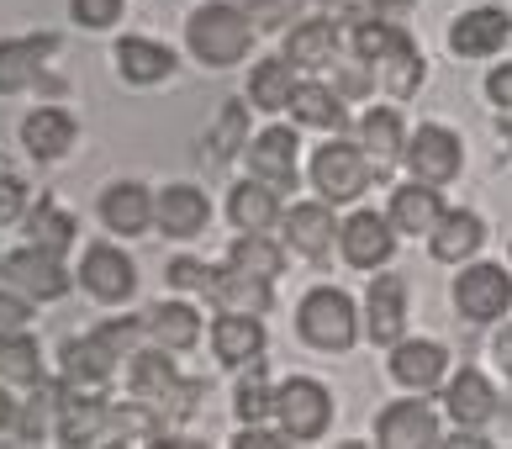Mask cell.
<instances>
[{
    "instance_id": "cell-52",
    "label": "cell",
    "mask_w": 512,
    "mask_h": 449,
    "mask_svg": "<svg viewBox=\"0 0 512 449\" xmlns=\"http://www.w3.org/2000/svg\"><path fill=\"white\" fill-rule=\"evenodd\" d=\"M507 143H512V122H507Z\"/></svg>"
},
{
    "instance_id": "cell-45",
    "label": "cell",
    "mask_w": 512,
    "mask_h": 449,
    "mask_svg": "<svg viewBox=\"0 0 512 449\" xmlns=\"http://www.w3.org/2000/svg\"><path fill=\"white\" fill-rule=\"evenodd\" d=\"M233 444H243V449H280V444H296L286 428H264V423H243V434L233 439Z\"/></svg>"
},
{
    "instance_id": "cell-24",
    "label": "cell",
    "mask_w": 512,
    "mask_h": 449,
    "mask_svg": "<svg viewBox=\"0 0 512 449\" xmlns=\"http://www.w3.org/2000/svg\"><path fill=\"white\" fill-rule=\"evenodd\" d=\"M227 217H233L238 233H264L280 222V191L264 180H243L233 185V196H227Z\"/></svg>"
},
{
    "instance_id": "cell-30",
    "label": "cell",
    "mask_w": 512,
    "mask_h": 449,
    "mask_svg": "<svg viewBox=\"0 0 512 449\" xmlns=\"http://www.w3.org/2000/svg\"><path fill=\"white\" fill-rule=\"evenodd\" d=\"M338 53V27L328 16H312V22H296L286 32V59L301 64V69H328Z\"/></svg>"
},
{
    "instance_id": "cell-5",
    "label": "cell",
    "mask_w": 512,
    "mask_h": 449,
    "mask_svg": "<svg viewBox=\"0 0 512 449\" xmlns=\"http://www.w3.org/2000/svg\"><path fill=\"white\" fill-rule=\"evenodd\" d=\"M402 159H407L412 180H423V185H449L454 175H460V164H465V148H460V138H454L449 127L423 122V127L412 133V143H402Z\"/></svg>"
},
{
    "instance_id": "cell-28",
    "label": "cell",
    "mask_w": 512,
    "mask_h": 449,
    "mask_svg": "<svg viewBox=\"0 0 512 449\" xmlns=\"http://www.w3.org/2000/svg\"><path fill=\"white\" fill-rule=\"evenodd\" d=\"M101 222L111 233H148V222H154V196L143 191V185H111V191L101 196Z\"/></svg>"
},
{
    "instance_id": "cell-4",
    "label": "cell",
    "mask_w": 512,
    "mask_h": 449,
    "mask_svg": "<svg viewBox=\"0 0 512 449\" xmlns=\"http://www.w3.org/2000/svg\"><path fill=\"white\" fill-rule=\"evenodd\" d=\"M275 418L291 439H322L333 423V397L328 386L312 376H291L286 386L275 391Z\"/></svg>"
},
{
    "instance_id": "cell-40",
    "label": "cell",
    "mask_w": 512,
    "mask_h": 449,
    "mask_svg": "<svg viewBox=\"0 0 512 449\" xmlns=\"http://www.w3.org/2000/svg\"><path fill=\"white\" fill-rule=\"evenodd\" d=\"M233 413H238V423H264L275 413V391H270V381H264V365L254 360V370L238 381V402H233Z\"/></svg>"
},
{
    "instance_id": "cell-31",
    "label": "cell",
    "mask_w": 512,
    "mask_h": 449,
    "mask_svg": "<svg viewBox=\"0 0 512 449\" xmlns=\"http://www.w3.org/2000/svg\"><path fill=\"white\" fill-rule=\"evenodd\" d=\"M132 397L148 402V407H159V402H175V391H180V376H175V365H169V354H132Z\"/></svg>"
},
{
    "instance_id": "cell-44",
    "label": "cell",
    "mask_w": 512,
    "mask_h": 449,
    "mask_svg": "<svg viewBox=\"0 0 512 449\" xmlns=\"http://www.w3.org/2000/svg\"><path fill=\"white\" fill-rule=\"evenodd\" d=\"M22 212H27V185L16 180V175H0V228L16 222Z\"/></svg>"
},
{
    "instance_id": "cell-22",
    "label": "cell",
    "mask_w": 512,
    "mask_h": 449,
    "mask_svg": "<svg viewBox=\"0 0 512 449\" xmlns=\"http://www.w3.org/2000/svg\"><path fill=\"white\" fill-rule=\"evenodd\" d=\"M444 217V201H439V185H423V180H412V185H396V196H391V228L396 233H433V222Z\"/></svg>"
},
{
    "instance_id": "cell-38",
    "label": "cell",
    "mask_w": 512,
    "mask_h": 449,
    "mask_svg": "<svg viewBox=\"0 0 512 449\" xmlns=\"http://www.w3.org/2000/svg\"><path fill=\"white\" fill-rule=\"evenodd\" d=\"M375 69H381V85L391 90L396 101H407L417 85H423V53H417V43L412 37H402L386 59H375Z\"/></svg>"
},
{
    "instance_id": "cell-34",
    "label": "cell",
    "mask_w": 512,
    "mask_h": 449,
    "mask_svg": "<svg viewBox=\"0 0 512 449\" xmlns=\"http://www.w3.org/2000/svg\"><path fill=\"white\" fill-rule=\"evenodd\" d=\"M227 265H233L238 275H254V280H275L280 270H286V249L280 243H270L264 233H243L233 249H227Z\"/></svg>"
},
{
    "instance_id": "cell-33",
    "label": "cell",
    "mask_w": 512,
    "mask_h": 449,
    "mask_svg": "<svg viewBox=\"0 0 512 449\" xmlns=\"http://www.w3.org/2000/svg\"><path fill=\"white\" fill-rule=\"evenodd\" d=\"M43 381V349L22 328L0 333V386H37Z\"/></svg>"
},
{
    "instance_id": "cell-49",
    "label": "cell",
    "mask_w": 512,
    "mask_h": 449,
    "mask_svg": "<svg viewBox=\"0 0 512 449\" xmlns=\"http://www.w3.org/2000/svg\"><path fill=\"white\" fill-rule=\"evenodd\" d=\"M6 428H16V402L6 397V386H0V434H6Z\"/></svg>"
},
{
    "instance_id": "cell-35",
    "label": "cell",
    "mask_w": 512,
    "mask_h": 449,
    "mask_svg": "<svg viewBox=\"0 0 512 449\" xmlns=\"http://www.w3.org/2000/svg\"><path fill=\"white\" fill-rule=\"evenodd\" d=\"M286 111H296L301 127H338V133H344V96L328 85H296Z\"/></svg>"
},
{
    "instance_id": "cell-12",
    "label": "cell",
    "mask_w": 512,
    "mask_h": 449,
    "mask_svg": "<svg viewBox=\"0 0 512 449\" xmlns=\"http://www.w3.org/2000/svg\"><path fill=\"white\" fill-rule=\"evenodd\" d=\"M243 154L254 164V180L275 185V191H291L296 185V133L291 127H264Z\"/></svg>"
},
{
    "instance_id": "cell-36",
    "label": "cell",
    "mask_w": 512,
    "mask_h": 449,
    "mask_svg": "<svg viewBox=\"0 0 512 449\" xmlns=\"http://www.w3.org/2000/svg\"><path fill=\"white\" fill-rule=\"evenodd\" d=\"M291 90H296L291 59H264V64H254V74H249V101H254V111H286Z\"/></svg>"
},
{
    "instance_id": "cell-46",
    "label": "cell",
    "mask_w": 512,
    "mask_h": 449,
    "mask_svg": "<svg viewBox=\"0 0 512 449\" xmlns=\"http://www.w3.org/2000/svg\"><path fill=\"white\" fill-rule=\"evenodd\" d=\"M27 296H16V291H0V333H11V328H27Z\"/></svg>"
},
{
    "instance_id": "cell-37",
    "label": "cell",
    "mask_w": 512,
    "mask_h": 449,
    "mask_svg": "<svg viewBox=\"0 0 512 449\" xmlns=\"http://www.w3.org/2000/svg\"><path fill=\"white\" fill-rule=\"evenodd\" d=\"M59 397H64V381H37V391L27 397V407L16 413V434H22L27 444L48 439L53 423H59Z\"/></svg>"
},
{
    "instance_id": "cell-9",
    "label": "cell",
    "mask_w": 512,
    "mask_h": 449,
    "mask_svg": "<svg viewBox=\"0 0 512 449\" xmlns=\"http://www.w3.org/2000/svg\"><path fill=\"white\" fill-rule=\"evenodd\" d=\"M338 249L354 270H381L391 249H396V233H391V217L381 212H354L344 228H338Z\"/></svg>"
},
{
    "instance_id": "cell-26",
    "label": "cell",
    "mask_w": 512,
    "mask_h": 449,
    "mask_svg": "<svg viewBox=\"0 0 512 449\" xmlns=\"http://www.w3.org/2000/svg\"><path fill=\"white\" fill-rule=\"evenodd\" d=\"M444 402H449V418L460 428H481V423H491V413H497V391H491V381L481 376V370H460V376L449 381Z\"/></svg>"
},
{
    "instance_id": "cell-11",
    "label": "cell",
    "mask_w": 512,
    "mask_h": 449,
    "mask_svg": "<svg viewBox=\"0 0 512 449\" xmlns=\"http://www.w3.org/2000/svg\"><path fill=\"white\" fill-rule=\"evenodd\" d=\"M512 37V22H507V11H465V16H454V27H449V48L460 53V59H491L502 43Z\"/></svg>"
},
{
    "instance_id": "cell-43",
    "label": "cell",
    "mask_w": 512,
    "mask_h": 449,
    "mask_svg": "<svg viewBox=\"0 0 512 449\" xmlns=\"http://www.w3.org/2000/svg\"><path fill=\"white\" fill-rule=\"evenodd\" d=\"M169 286H180V291H201L206 286V275H212V265H201V259H169Z\"/></svg>"
},
{
    "instance_id": "cell-50",
    "label": "cell",
    "mask_w": 512,
    "mask_h": 449,
    "mask_svg": "<svg viewBox=\"0 0 512 449\" xmlns=\"http://www.w3.org/2000/svg\"><path fill=\"white\" fill-rule=\"evenodd\" d=\"M375 6V16H402V11H412V0H370Z\"/></svg>"
},
{
    "instance_id": "cell-39",
    "label": "cell",
    "mask_w": 512,
    "mask_h": 449,
    "mask_svg": "<svg viewBox=\"0 0 512 449\" xmlns=\"http://www.w3.org/2000/svg\"><path fill=\"white\" fill-rule=\"evenodd\" d=\"M27 233H32V243H37V249H53V254H64L80 228H74V217L59 207V201H53V196H43V207H37V212L27 217Z\"/></svg>"
},
{
    "instance_id": "cell-19",
    "label": "cell",
    "mask_w": 512,
    "mask_h": 449,
    "mask_svg": "<svg viewBox=\"0 0 512 449\" xmlns=\"http://www.w3.org/2000/svg\"><path fill=\"white\" fill-rule=\"evenodd\" d=\"M206 302H217L222 312H270V280H254V275H238L233 265L227 270H212L201 286Z\"/></svg>"
},
{
    "instance_id": "cell-48",
    "label": "cell",
    "mask_w": 512,
    "mask_h": 449,
    "mask_svg": "<svg viewBox=\"0 0 512 449\" xmlns=\"http://www.w3.org/2000/svg\"><path fill=\"white\" fill-rule=\"evenodd\" d=\"M491 354H497V365H502V376L512 381V323L497 333V344H491Z\"/></svg>"
},
{
    "instance_id": "cell-13",
    "label": "cell",
    "mask_w": 512,
    "mask_h": 449,
    "mask_svg": "<svg viewBox=\"0 0 512 449\" xmlns=\"http://www.w3.org/2000/svg\"><path fill=\"white\" fill-rule=\"evenodd\" d=\"M53 48H59V37H53V32L0 43V96H16V90H27L37 74H43V64L53 59Z\"/></svg>"
},
{
    "instance_id": "cell-2",
    "label": "cell",
    "mask_w": 512,
    "mask_h": 449,
    "mask_svg": "<svg viewBox=\"0 0 512 449\" xmlns=\"http://www.w3.org/2000/svg\"><path fill=\"white\" fill-rule=\"evenodd\" d=\"M138 333H143V323H122L117 317V323L64 344V386L69 391H106L111 370H117V360H127V349Z\"/></svg>"
},
{
    "instance_id": "cell-14",
    "label": "cell",
    "mask_w": 512,
    "mask_h": 449,
    "mask_svg": "<svg viewBox=\"0 0 512 449\" xmlns=\"http://www.w3.org/2000/svg\"><path fill=\"white\" fill-rule=\"evenodd\" d=\"M365 317H370V339L375 344H396L407 328V286L402 275H375L370 280V296H365Z\"/></svg>"
},
{
    "instance_id": "cell-18",
    "label": "cell",
    "mask_w": 512,
    "mask_h": 449,
    "mask_svg": "<svg viewBox=\"0 0 512 449\" xmlns=\"http://www.w3.org/2000/svg\"><path fill=\"white\" fill-rule=\"evenodd\" d=\"M212 349L222 365H254L264 354V323L254 312H222L212 323Z\"/></svg>"
},
{
    "instance_id": "cell-23",
    "label": "cell",
    "mask_w": 512,
    "mask_h": 449,
    "mask_svg": "<svg viewBox=\"0 0 512 449\" xmlns=\"http://www.w3.org/2000/svg\"><path fill=\"white\" fill-rule=\"evenodd\" d=\"M117 69L127 85H159L175 74V53H169L164 43H154V37H122L117 43Z\"/></svg>"
},
{
    "instance_id": "cell-10",
    "label": "cell",
    "mask_w": 512,
    "mask_h": 449,
    "mask_svg": "<svg viewBox=\"0 0 512 449\" xmlns=\"http://www.w3.org/2000/svg\"><path fill=\"white\" fill-rule=\"evenodd\" d=\"M80 280H85V291L96 296V302H106V307H117V302H127V296L138 291V270H132V259L122 249H111V243L85 249Z\"/></svg>"
},
{
    "instance_id": "cell-8",
    "label": "cell",
    "mask_w": 512,
    "mask_h": 449,
    "mask_svg": "<svg viewBox=\"0 0 512 449\" xmlns=\"http://www.w3.org/2000/svg\"><path fill=\"white\" fill-rule=\"evenodd\" d=\"M454 307L470 323H497L512 307V275L502 265H470L465 275H454Z\"/></svg>"
},
{
    "instance_id": "cell-25",
    "label": "cell",
    "mask_w": 512,
    "mask_h": 449,
    "mask_svg": "<svg viewBox=\"0 0 512 449\" xmlns=\"http://www.w3.org/2000/svg\"><path fill=\"white\" fill-rule=\"evenodd\" d=\"M428 243H433V259H444V265H465V259L486 243V228H481L476 212H444L439 222H433Z\"/></svg>"
},
{
    "instance_id": "cell-21",
    "label": "cell",
    "mask_w": 512,
    "mask_h": 449,
    "mask_svg": "<svg viewBox=\"0 0 512 449\" xmlns=\"http://www.w3.org/2000/svg\"><path fill=\"white\" fill-rule=\"evenodd\" d=\"M381 444H396V449H412V444H439V418L428 413V402H391L381 423H375Z\"/></svg>"
},
{
    "instance_id": "cell-32",
    "label": "cell",
    "mask_w": 512,
    "mask_h": 449,
    "mask_svg": "<svg viewBox=\"0 0 512 449\" xmlns=\"http://www.w3.org/2000/svg\"><path fill=\"white\" fill-rule=\"evenodd\" d=\"M243 148H249V111H243L238 101H227V106L217 111L212 133H206V164H212V170H222V164H233Z\"/></svg>"
},
{
    "instance_id": "cell-41",
    "label": "cell",
    "mask_w": 512,
    "mask_h": 449,
    "mask_svg": "<svg viewBox=\"0 0 512 449\" xmlns=\"http://www.w3.org/2000/svg\"><path fill=\"white\" fill-rule=\"evenodd\" d=\"M402 37H407V32L396 27V22H381V16H359V22H354V53H359L365 64H375V59H386V53L402 43Z\"/></svg>"
},
{
    "instance_id": "cell-17",
    "label": "cell",
    "mask_w": 512,
    "mask_h": 449,
    "mask_svg": "<svg viewBox=\"0 0 512 449\" xmlns=\"http://www.w3.org/2000/svg\"><path fill=\"white\" fill-rule=\"evenodd\" d=\"M444 370H449L444 344H428V339H396L391 344V376L402 381V386H412V391L439 386Z\"/></svg>"
},
{
    "instance_id": "cell-6",
    "label": "cell",
    "mask_w": 512,
    "mask_h": 449,
    "mask_svg": "<svg viewBox=\"0 0 512 449\" xmlns=\"http://www.w3.org/2000/svg\"><path fill=\"white\" fill-rule=\"evenodd\" d=\"M312 185H317L328 201H354V196L370 185L365 148H354V143H344V138L322 143L317 154H312Z\"/></svg>"
},
{
    "instance_id": "cell-1",
    "label": "cell",
    "mask_w": 512,
    "mask_h": 449,
    "mask_svg": "<svg viewBox=\"0 0 512 449\" xmlns=\"http://www.w3.org/2000/svg\"><path fill=\"white\" fill-rule=\"evenodd\" d=\"M185 43H191V53L206 69L243 64V59H249V48H254V16L238 11V6H227V0H212V6H201L191 16Z\"/></svg>"
},
{
    "instance_id": "cell-16",
    "label": "cell",
    "mask_w": 512,
    "mask_h": 449,
    "mask_svg": "<svg viewBox=\"0 0 512 449\" xmlns=\"http://www.w3.org/2000/svg\"><path fill=\"white\" fill-rule=\"evenodd\" d=\"M154 222L169 238H196L206 222H212V201H206V191H196V185H169L154 201Z\"/></svg>"
},
{
    "instance_id": "cell-3",
    "label": "cell",
    "mask_w": 512,
    "mask_h": 449,
    "mask_svg": "<svg viewBox=\"0 0 512 449\" xmlns=\"http://www.w3.org/2000/svg\"><path fill=\"white\" fill-rule=\"evenodd\" d=\"M296 328L312 349H349L359 339V312L338 286H317L301 296L296 307Z\"/></svg>"
},
{
    "instance_id": "cell-42",
    "label": "cell",
    "mask_w": 512,
    "mask_h": 449,
    "mask_svg": "<svg viewBox=\"0 0 512 449\" xmlns=\"http://www.w3.org/2000/svg\"><path fill=\"white\" fill-rule=\"evenodd\" d=\"M69 11H74V22H80V27L106 32V27H117L122 0H69Z\"/></svg>"
},
{
    "instance_id": "cell-7",
    "label": "cell",
    "mask_w": 512,
    "mask_h": 449,
    "mask_svg": "<svg viewBox=\"0 0 512 449\" xmlns=\"http://www.w3.org/2000/svg\"><path fill=\"white\" fill-rule=\"evenodd\" d=\"M0 275H6L16 291L37 296V302H59V296L74 286V275L64 270V259L53 249H37V243H27V249H16V254L0 259Z\"/></svg>"
},
{
    "instance_id": "cell-29",
    "label": "cell",
    "mask_w": 512,
    "mask_h": 449,
    "mask_svg": "<svg viewBox=\"0 0 512 449\" xmlns=\"http://www.w3.org/2000/svg\"><path fill=\"white\" fill-rule=\"evenodd\" d=\"M143 333H154L159 349L185 354V349L201 344V312L185 307V302H164V307H154V312L143 317Z\"/></svg>"
},
{
    "instance_id": "cell-27",
    "label": "cell",
    "mask_w": 512,
    "mask_h": 449,
    "mask_svg": "<svg viewBox=\"0 0 512 449\" xmlns=\"http://www.w3.org/2000/svg\"><path fill=\"white\" fill-rule=\"evenodd\" d=\"M359 148H365V159H370V175H386L391 164L402 159V122H396L391 106L365 111V122H359Z\"/></svg>"
},
{
    "instance_id": "cell-20",
    "label": "cell",
    "mask_w": 512,
    "mask_h": 449,
    "mask_svg": "<svg viewBox=\"0 0 512 449\" xmlns=\"http://www.w3.org/2000/svg\"><path fill=\"white\" fill-rule=\"evenodd\" d=\"M74 138H80V127H74V117L59 106H37L22 122V143H27L32 159H64L74 148Z\"/></svg>"
},
{
    "instance_id": "cell-15",
    "label": "cell",
    "mask_w": 512,
    "mask_h": 449,
    "mask_svg": "<svg viewBox=\"0 0 512 449\" xmlns=\"http://www.w3.org/2000/svg\"><path fill=\"white\" fill-rule=\"evenodd\" d=\"M280 228H286V249L307 254V259H322L338 238V222L328 212V201H301V207H291L280 217Z\"/></svg>"
},
{
    "instance_id": "cell-47",
    "label": "cell",
    "mask_w": 512,
    "mask_h": 449,
    "mask_svg": "<svg viewBox=\"0 0 512 449\" xmlns=\"http://www.w3.org/2000/svg\"><path fill=\"white\" fill-rule=\"evenodd\" d=\"M486 96L512 111V64H497V69L486 74Z\"/></svg>"
},
{
    "instance_id": "cell-51",
    "label": "cell",
    "mask_w": 512,
    "mask_h": 449,
    "mask_svg": "<svg viewBox=\"0 0 512 449\" xmlns=\"http://www.w3.org/2000/svg\"><path fill=\"white\" fill-rule=\"evenodd\" d=\"M275 6H286V0H259V11H275Z\"/></svg>"
}]
</instances>
